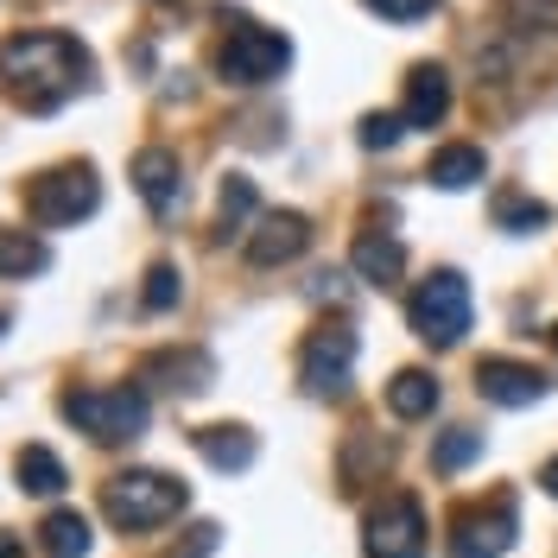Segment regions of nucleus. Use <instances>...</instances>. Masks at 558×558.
I'll use <instances>...</instances> for the list:
<instances>
[{
    "label": "nucleus",
    "instance_id": "nucleus-1",
    "mask_svg": "<svg viewBox=\"0 0 558 558\" xmlns=\"http://www.w3.org/2000/svg\"><path fill=\"white\" fill-rule=\"evenodd\" d=\"M89 76V51L64 33H20L0 45V83L7 96L33 114H51L58 102H70Z\"/></svg>",
    "mask_w": 558,
    "mask_h": 558
},
{
    "label": "nucleus",
    "instance_id": "nucleus-2",
    "mask_svg": "<svg viewBox=\"0 0 558 558\" xmlns=\"http://www.w3.org/2000/svg\"><path fill=\"white\" fill-rule=\"evenodd\" d=\"M184 501H191V488L166 476V470H121V476L102 483V514L121 533H153L172 514H184Z\"/></svg>",
    "mask_w": 558,
    "mask_h": 558
},
{
    "label": "nucleus",
    "instance_id": "nucleus-3",
    "mask_svg": "<svg viewBox=\"0 0 558 558\" xmlns=\"http://www.w3.org/2000/svg\"><path fill=\"white\" fill-rule=\"evenodd\" d=\"M58 413L76 432H89L96 445H128V438L146 432L153 400H146V387H70L64 400H58Z\"/></svg>",
    "mask_w": 558,
    "mask_h": 558
},
{
    "label": "nucleus",
    "instance_id": "nucleus-4",
    "mask_svg": "<svg viewBox=\"0 0 558 558\" xmlns=\"http://www.w3.org/2000/svg\"><path fill=\"white\" fill-rule=\"evenodd\" d=\"M470 279L457 274V267H438L432 279H418L413 299H407V324H413L418 343L432 349H457L463 343V330H470Z\"/></svg>",
    "mask_w": 558,
    "mask_h": 558
},
{
    "label": "nucleus",
    "instance_id": "nucleus-5",
    "mask_svg": "<svg viewBox=\"0 0 558 558\" xmlns=\"http://www.w3.org/2000/svg\"><path fill=\"white\" fill-rule=\"evenodd\" d=\"M96 204H102V184L89 166H58V172L33 178L26 191V216L38 229H76L83 216H96Z\"/></svg>",
    "mask_w": 558,
    "mask_h": 558
},
{
    "label": "nucleus",
    "instance_id": "nucleus-6",
    "mask_svg": "<svg viewBox=\"0 0 558 558\" xmlns=\"http://www.w3.org/2000/svg\"><path fill=\"white\" fill-rule=\"evenodd\" d=\"M286 64H292V38L274 33V26H235L229 45L216 51L222 83H235V89H260V83L286 76Z\"/></svg>",
    "mask_w": 558,
    "mask_h": 558
},
{
    "label": "nucleus",
    "instance_id": "nucleus-7",
    "mask_svg": "<svg viewBox=\"0 0 558 558\" xmlns=\"http://www.w3.org/2000/svg\"><path fill=\"white\" fill-rule=\"evenodd\" d=\"M355 349L362 343H355V330H349L343 317L305 337V349H299V381H305L312 400H343L349 381H355Z\"/></svg>",
    "mask_w": 558,
    "mask_h": 558
},
{
    "label": "nucleus",
    "instance_id": "nucleus-8",
    "mask_svg": "<svg viewBox=\"0 0 558 558\" xmlns=\"http://www.w3.org/2000/svg\"><path fill=\"white\" fill-rule=\"evenodd\" d=\"M362 553L368 558H425V508H418V495H381V508H368Z\"/></svg>",
    "mask_w": 558,
    "mask_h": 558
},
{
    "label": "nucleus",
    "instance_id": "nucleus-9",
    "mask_svg": "<svg viewBox=\"0 0 558 558\" xmlns=\"http://www.w3.org/2000/svg\"><path fill=\"white\" fill-rule=\"evenodd\" d=\"M514 533H521L514 495H495V501H483V508H457L445 553L451 558H501L508 546H514Z\"/></svg>",
    "mask_w": 558,
    "mask_h": 558
},
{
    "label": "nucleus",
    "instance_id": "nucleus-10",
    "mask_svg": "<svg viewBox=\"0 0 558 558\" xmlns=\"http://www.w3.org/2000/svg\"><path fill=\"white\" fill-rule=\"evenodd\" d=\"M312 247V222L299 216V209H267L254 229H247V267H286V260H299Z\"/></svg>",
    "mask_w": 558,
    "mask_h": 558
},
{
    "label": "nucleus",
    "instance_id": "nucleus-11",
    "mask_svg": "<svg viewBox=\"0 0 558 558\" xmlns=\"http://www.w3.org/2000/svg\"><path fill=\"white\" fill-rule=\"evenodd\" d=\"M134 191L146 197V209H153L159 222L184 209V166H178L172 146H146V153H134Z\"/></svg>",
    "mask_w": 558,
    "mask_h": 558
},
{
    "label": "nucleus",
    "instance_id": "nucleus-12",
    "mask_svg": "<svg viewBox=\"0 0 558 558\" xmlns=\"http://www.w3.org/2000/svg\"><path fill=\"white\" fill-rule=\"evenodd\" d=\"M546 375L539 368H526V362H508V355H483L476 362V393H483L488 407H533V400H546Z\"/></svg>",
    "mask_w": 558,
    "mask_h": 558
},
{
    "label": "nucleus",
    "instance_id": "nucleus-13",
    "mask_svg": "<svg viewBox=\"0 0 558 558\" xmlns=\"http://www.w3.org/2000/svg\"><path fill=\"white\" fill-rule=\"evenodd\" d=\"M451 114V70L445 64H413L407 70V102H400V121L407 128H438Z\"/></svg>",
    "mask_w": 558,
    "mask_h": 558
},
{
    "label": "nucleus",
    "instance_id": "nucleus-14",
    "mask_svg": "<svg viewBox=\"0 0 558 558\" xmlns=\"http://www.w3.org/2000/svg\"><path fill=\"white\" fill-rule=\"evenodd\" d=\"M209 375H216V362H209L204 349H159V355L140 368V381H159L166 393H204Z\"/></svg>",
    "mask_w": 558,
    "mask_h": 558
},
{
    "label": "nucleus",
    "instance_id": "nucleus-15",
    "mask_svg": "<svg viewBox=\"0 0 558 558\" xmlns=\"http://www.w3.org/2000/svg\"><path fill=\"white\" fill-rule=\"evenodd\" d=\"M191 451L204 457L209 470H247L260 457V445H254L247 425H197L191 432Z\"/></svg>",
    "mask_w": 558,
    "mask_h": 558
},
{
    "label": "nucleus",
    "instance_id": "nucleus-16",
    "mask_svg": "<svg viewBox=\"0 0 558 558\" xmlns=\"http://www.w3.org/2000/svg\"><path fill=\"white\" fill-rule=\"evenodd\" d=\"M483 178H488V153L470 146V140L438 146L432 166H425V184H438V191H470V184H483Z\"/></svg>",
    "mask_w": 558,
    "mask_h": 558
},
{
    "label": "nucleus",
    "instance_id": "nucleus-17",
    "mask_svg": "<svg viewBox=\"0 0 558 558\" xmlns=\"http://www.w3.org/2000/svg\"><path fill=\"white\" fill-rule=\"evenodd\" d=\"M349 267H355V279H368V286H393V279L407 274V247L393 242V235H355Z\"/></svg>",
    "mask_w": 558,
    "mask_h": 558
},
{
    "label": "nucleus",
    "instance_id": "nucleus-18",
    "mask_svg": "<svg viewBox=\"0 0 558 558\" xmlns=\"http://www.w3.org/2000/svg\"><path fill=\"white\" fill-rule=\"evenodd\" d=\"M438 375H425V368H400L393 381H387V413L393 418H432L438 413Z\"/></svg>",
    "mask_w": 558,
    "mask_h": 558
},
{
    "label": "nucleus",
    "instance_id": "nucleus-19",
    "mask_svg": "<svg viewBox=\"0 0 558 558\" xmlns=\"http://www.w3.org/2000/svg\"><path fill=\"white\" fill-rule=\"evenodd\" d=\"M38 546H45V558H89V546H96L89 514H76V508H51L45 526H38Z\"/></svg>",
    "mask_w": 558,
    "mask_h": 558
},
{
    "label": "nucleus",
    "instance_id": "nucleus-20",
    "mask_svg": "<svg viewBox=\"0 0 558 558\" xmlns=\"http://www.w3.org/2000/svg\"><path fill=\"white\" fill-rule=\"evenodd\" d=\"M13 476H20V488L26 495H64V483H70V470H64V457L58 451H45V445H26V451L13 457Z\"/></svg>",
    "mask_w": 558,
    "mask_h": 558
},
{
    "label": "nucleus",
    "instance_id": "nucleus-21",
    "mask_svg": "<svg viewBox=\"0 0 558 558\" xmlns=\"http://www.w3.org/2000/svg\"><path fill=\"white\" fill-rule=\"evenodd\" d=\"M51 267V247L38 242L33 229H0V279H26Z\"/></svg>",
    "mask_w": 558,
    "mask_h": 558
},
{
    "label": "nucleus",
    "instance_id": "nucleus-22",
    "mask_svg": "<svg viewBox=\"0 0 558 558\" xmlns=\"http://www.w3.org/2000/svg\"><path fill=\"white\" fill-rule=\"evenodd\" d=\"M553 222V209L539 204V197H526V191H495V229H508V235H539Z\"/></svg>",
    "mask_w": 558,
    "mask_h": 558
},
{
    "label": "nucleus",
    "instance_id": "nucleus-23",
    "mask_svg": "<svg viewBox=\"0 0 558 558\" xmlns=\"http://www.w3.org/2000/svg\"><path fill=\"white\" fill-rule=\"evenodd\" d=\"M501 26L514 38H558V0H501Z\"/></svg>",
    "mask_w": 558,
    "mask_h": 558
},
{
    "label": "nucleus",
    "instance_id": "nucleus-24",
    "mask_svg": "<svg viewBox=\"0 0 558 558\" xmlns=\"http://www.w3.org/2000/svg\"><path fill=\"white\" fill-rule=\"evenodd\" d=\"M476 457H483V432L451 425V432L432 445V470H438V476H457V470H463V463H476Z\"/></svg>",
    "mask_w": 558,
    "mask_h": 558
},
{
    "label": "nucleus",
    "instance_id": "nucleus-25",
    "mask_svg": "<svg viewBox=\"0 0 558 558\" xmlns=\"http://www.w3.org/2000/svg\"><path fill=\"white\" fill-rule=\"evenodd\" d=\"M381 470H387V445H381V438H368V432H362V438H349V451H343V488H349V495L368 483V476H381Z\"/></svg>",
    "mask_w": 558,
    "mask_h": 558
},
{
    "label": "nucleus",
    "instance_id": "nucleus-26",
    "mask_svg": "<svg viewBox=\"0 0 558 558\" xmlns=\"http://www.w3.org/2000/svg\"><path fill=\"white\" fill-rule=\"evenodd\" d=\"M260 209V191H254V178H222V197H216V216H222V229H242L247 216Z\"/></svg>",
    "mask_w": 558,
    "mask_h": 558
},
{
    "label": "nucleus",
    "instance_id": "nucleus-27",
    "mask_svg": "<svg viewBox=\"0 0 558 558\" xmlns=\"http://www.w3.org/2000/svg\"><path fill=\"white\" fill-rule=\"evenodd\" d=\"M178 299H184V279H178L172 260H159V267L146 274V292H140V305H146V312H172Z\"/></svg>",
    "mask_w": 558,
    "mask_h": 558
},
{
    "label": "nucleus",
    "instance_id": "nucleus-28",
    "mask_svg": "<svg viewBox=\"0 0 558 558\" xmlns=\"http://www.w3.org/2000/svg\"><path fill=\"white\" fill-rule=\"evenodd\" d=\"M400 134H407L400 114H362V146H368V153H387Z\"/></svg>",
    "mask_w": 558,
    "mask_h": 558
},
{
    "label": "nucleus",
    "instance_id": "nucleus-29",
    "mask_svg": "<svg viewBox=\"0 0 558 558\" xmlns=\"http://www.w3.org/2000/svg\"><path fill=\"white\" fill-rule=\"evenodd\" d=\"M368 13H381V20H393V26H407V20H425L438 0H362Z\"/></svg>",
    "mask_w": 558,
    "mask_h": 558
},
{
    "label": "nucleus",
    "instance_id": "nucleus-30",
    "mask_svg": "<svg viewBox=\"0 0 558 558\" xmlns=\"http://www.w3.org/2000/svg\"><path fill=\"white\" fill-rule=\"evenodd\" d=\"M216 533H222V526H191V546H184V558H204V553H216Z\"/></svg>",
    "mask_w": 558,
    "mask_h": 558
},
{
    "label": "nucleus",
    "instance_id": "nucleus-31",
    "mask_svg": "<svg viewBox=\"0 0 558 558\" xmlns=\"http://www.w3.org/2000/svg\"><path fill=\"white\" fill-rule=\"evenodd\" d=\"M305 292H312V299H343V274H317Z\"/></svg>",
    "mask_w": 558,
    "mask_h": 558
},
{
    "label": "nucleus",
    "instance_id": "nucleus-32",
    "mask_svg": "<svg viewBox=\"0 0 558 558\" xmlns=\"http://www.w3.org/2000/svg\"><path fill=\"white\" fill-rule=\"evenodd\" d=\"M539 488H546V495H553V501H558V457H553V463H546V470H539Z\"/></svg>",
    "mask_w": 558,
    "mask_h": 558
},
{
    "label": "nucleus",
    "instance_id": "nucleus-33",
    "mask_svg": "<svg viewBox=\"0 0 558 558\" xmlns=\"http://www.w3.org/2000/svg\"><path fill=\"white\" fill-rule=\"evenodd\" d=\"M13 553H20V546H13V539H0V558H13Z\"/></svg>",
    "mask_w": 558,
    "mask_h": 558
},
{
    "label": "nucleus",
    "instance_id": "nucleus-34",
    "mask_svg": "<svg viewBox=\"0 0 558 558\" xmlns=\"http://www.w3.org/2000/svg\"><path fill=\"white\" fill-rule=\"evenodd\" d=\"M553 349H558V324H553Z\"/></svg>",
    "mask_w": 558,
    "mask_h": 558
},
{
    "label": "nucleus",
    "instance_id": "nucleus-35",
    "mask_svg": "<svg viewBox=\"0 0 558 558\" xmlns=\"http://www.w3.org/2000/svg\"><path fill=\"white\" fill-rule=\"evenodd\" d=\"M0 330H7V312H0Z\"/></svg>",
    "mask_w": 558,
    "mask_h": 558
}]
</instances>
